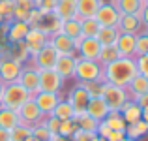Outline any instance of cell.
Listing matches in <instances>:
<instances>
[{
  "label": "cell",
  "instance_id": "6da1fadb",
  "mask_svg": "<svg viewBox=\"0 0 148 141\" xmlns=\"http://www.w3.org/2000/svg\"><path fill=\"white\" fill-rule=\"evenodd\" d=\"M135 75H137L135 57H118L116 60L105 64L103 72H101L103 83L118 85V87H127Z\"/></svg>",
  "mask_w": 148,
  "mask_h": 141
},
{
  "label": "cell",
  "instance_id": "7a4b0ae2",
  "mask_svg": "<svg viewBox=\"0 0 148 141\" xmlns=\"http://www.w3.org/2000/svg\"><path fill=\"white\" fill-rule=\"evenodd\" d=\"M101 72H103V66L98 60H90V58H81L77 57L75 62V75L73 79L77 83H84V81H96L101 79ZM103 81V79H101Z\"/></svg>",
  "mask_w": 148,
  "mask_h": 141
},
{
  "label": "cell",
  "instance_id": "3957f363",
  "mask_svg": "<svg viewBox=\"0 0 148 141\" xmlns=\"http://www.w3.org/2000/svg\"><path fill=\"white\" fill-rule=\"evenodd\" d=\"M30 94L21 87V85L15 81V83H6L4 85V91H2V98H0V105L4 107H10L17 111L26 100H30Z\"/></svg>",
  "mask_w": 148,
  "mask_h": 141
},
{
  "label": "cell",
  "instance_id": "277c9868",
  "mask_svg": "<svg viewBox=\"0 0 148 141\" xmlns=\"http://www.w3.org/2000/svg\"><path fill=\"white\" fill-rule=\"evenodd\" d=\"M101 98L105 100L109 111H120L122 105L130 100V92H127L126 87H118V85H111V83H105V88H103V94Z\"/></svg>",
  "mask_w": 148,
  "mask_h": 141
},
{
  "label": "cell",
  "instance_id": "5b68a950",
  "mask_svg": "<svg viewBox=\"0 0 148 141\" xmlns=\"http://www.w3.org/2000/svg\"><path fill=\"white\" fill-rule=\"evenodd\" d=\"M58 57H60V55L56 53V49L51 44H47V45L41 47L36 55H30L28 62L36 70H53L54 64H56V60H58Z\"/></svg>",
  "mask_w": 148,
  "mask_h": 141
},
{
  "label": "cell",
  "instance_id": "8992f818",
  "mask_svg": "<svg viewBox=\"0 0 148 141\" xmlns=\"http://www.w3.org/2000/svg\"><path fill=\"white\" fill-rule=\"evenodd\" d=\"M17 83L21 85L30 96L36 94L38 91H40V70H36L30 62L23 64L21 73H19V77H17Z\"/></svg>",
  "mask_w": 148,
  "mask_h": 141
},
{
  "label": "cell",
  "instance_id": "52a82bcc",
  "mask_svg": "<svg viewBox=\"0 0 148 141\" xmlns=\"http://www.w3.org/2000/svg\"><path fill=\"white\" fill-rule=\"evenodd\" d=\"M66 100H68L69 105L73 107V113H75V115H73V119H75V117L86 113V107H88V102H90V96H88V92L84 91V88L81 87L79 83H77L75 87L69 88L68 98H66Z\"/></svg>",
  "mask_w": 148,
  "mask_h": 141
},
{
  "label": "cell",
  "instance_id": "ba28073f",
  "mask_svg": "<svg viewBox=\"0 0 148 141\" xmlns=\"http://www.w3.org/2000/svg\"><path fill=\"white\" fill-rule=\"evenodd\" d=\"M17 113H19V119H21V124H25V126H34V124L41 122L43 117H45L43 113L40 111V107L34 104L32 98L26 100L25 104L17 109Z\"/></svg>",
  "mask_w": 148,
  "mask_h": 141
},
{
  "label": "cell",
  "instance_id": "9c48e42d",
  "mask_svg": "<svg viewBox=\"0 0 148 141\" xmlns=\"http://www.w3.org/2000/svg\"><path fill=\"white\" fill-rule=\"evenodd\" d=\"M66 81L54 70H40V91L45 92H62Z\"/></svg>",
  "mask_w": 148,
  "mask_h": 141
},
{
  "label": "cell",
  "instance_id": "30bf717a",
  "mask_svg": "<svg viewBox=\"0 0 148 141\" xmlns=\"http://www.w3.org/2000/svg\"><path fill=\"white\" fill-rule=\"evenodd\" d=\"M34 104L40 107V111L43 115H51L53 109L56 107V104L62 100V92H45V91H38L36 94H32Z\"/></svg>",
  "mask_w": 148,
  "mask_h": 141
},
{
  "label": "cell",
  "instance_id": "8fae6325",
  "mask_svg": "<svg viewBox=\"0 0 148 141\" xmlns=\"http://www.w3.org/2000/svg\"><path fill=\"white\" fill-rule=\"evenodd\" d=\"M94 19L99 23V26H116L118 25V19H120V11L116 10L112 4L109 2H101L98 11H96Z\"/></svg>",
  "mask_w": 148,
  "mask_h": 141
},
{
  "label": "cell",
  "instance_id": "7c38bea8",
  "mask_svg": "<svg viewBox=\"0 0 148 141\" xmlns=\"http://www.w3.org/2000/svg\"><path fill=\"white\" fill-rule=\"evenodd\" d=\"M77 44V57L81 58H90V60H98V55L101 49V44L96 38H77L75 40Z\"/></svg>",
  "mask_w": 148,
  "mask_h": 141
},
{
  "label": "cell",
  "instance_id": "4fadbf2b",
  "mask_svg": "<svg viewBox=\"0 0 148 141\" xmlns=\"http://www.w3.org/2000/svg\"><path fill=\"white\" fill-rule=\"evenodd\" d=\"M34 26H36V28H40L45 36H53V34L60 32L62 21L56 17V13H54V11H41L40 19H38V23Z\"/></svg>",
  "mask_w": 148,
  "mask_h": 141
},
{
  "label": "cell",
  "instance_id": "5bb4252c",
  "mask_svg": "<svg viewBox=\"0 0 148 141\" xmlns=\"http://www.w3.org/2000/svg\"><path fill=\"white\" fill-rule=\"evenodd\" d=\"M49 44L56 49L58 55H77V44L64 32H56L49 36Z\"/></svg>",
  "mask_w": 148,
  "mask_h": 141
},
{
  "label": "cell",
  "instance_id": "9a60e30c",
  "mask_svg": "<svg viewBox=\"0 0 148 141\" xmlns=\"http://www.w3.org/2000/svg\"><path fill=\"white\" fill-rule=\"evenodd\" d=\"M116 28L124 34H139L141 30H145V25L137 13H120Z\"/></svg>",
  "mask_w": 148,
  "mask_h": 141
},
{
  "label": "cell",
  "instance_id": "2e32d148",
  "mask_svg": "<svg viewBox=\"0 0 148 141\" xmlns=\"http://www.w3.org/2000/svg\"><path fill=\"white\" fill-rule=\"evenodd\" d=\"M21 68L23 64H19L17 60L10 57H2L0 58V79L4 83H15L19 73H21Z\"/></svg>",
  "mask_w": 148,
  "mask_h": 141
},
{
  "label": "cell",
  "instance_id": "e0dca14e",
  "mask_svg": "<svg viewBox=\"0 0 148 141\" xmlns=\"http://www.w3.org/2000/svg\"><path fill=\"white\" fill-rule=\"evenodd\" d=\"M75 62H77V55H60L53 70L64 81L73 79V75H75Z\"/></svg>",
  "mask_w": 148,
  "mask_h": 141
},
{
  "label": "cell",
  "instance_id": "ac0fdd59",
  "mask_svg": "<svg viewBox=\"0 0 148 141\" xmlns=\"http://www.w3.org/2000/svg\"><path fill=\"white\" fill-rule=\"evenodd\" d=\"M23 41H25V45H26V49H28L30 55H36L43 45L49 44V36H45V34L41 32L40 28H36V26H30V30L26 32V36H25Z\"/></svg>",
  "mask_w": 148,
  "mask_h": 141
},
{
  "label": "cell",
  "instance_id": "d6986e66",
  "mask_svg": "<svg viewBox=\"0 0 148 141\" xmlns=\"http://www.w3.org/2000/svg\"><path fill=\"white\" fill-rule=\"evenodd\" d=\"M28 30H30V25H26L25 21H15V19H13V21H10V26H8V32H6L8 44L23 41Z\"/></svg>",
  "mask_w": 148,
  "mask_h": 141
},
{
  "label": "cell",
  "instance_id": "ffe728a7",
  "mask_svg": "<svg viewBox=\"0 0 148 141\" xmlns=\"http://www.w3.org/2000/svg\"><path fill=\"white\" fill-rule=\"evenodd\" d=\"M54 13L60 21H68V19L77 17V0H58L54 6Z\"/></svg>",
  "mask_w": 148,
  "mask_h": 141
},
{
  "label": "cell",
  "instance_id": "44dd1931",
  "mask_svg": "<svg viewBox=\"0 0 148 141\" xmlns=\"http://www.w3.org/2000/svg\"><path fill=\"white\" fill-rule=\"evenodd\" d=\"M135 36L137 34H124L120 32L118 40H116V49H118L120 57H135Z\"/></svg>",
  "mask_w": 148,
  "mask_h": 141
},
{
  "label": "cell",
  "instance_id": "7402d4cb",
  "mask_svg": "<svg viewBox=\"0 0 148 141\" xmlns=\"http://www.w3.org/2000/svg\"><path fill=\"white\" fill-rule=\"evenodd\" d=\"M141 113H143V107L133 100V98H130V100H127L126 104L122 105V109H120V115L124 117L126 124H130V122H137V120L141 119Z\"/></svg>",
  "mask_w": 148,
  "mask_h": 141
},
{
  "label": "cell",
  "instance_id": "603a6c76",
  "mask_svg": "<svg viewBox=\"0 0 148 141\" xmlns=\"http://www.w3.org/2000/svg\"><path fill=\"white\" fill-rule=\"evenodd\" d=\"M8 57L17 60L19 64H26L30 60V53L26 49L25 41H13V44H8Z\"/></svg>",
  "mask_w": 148,
  "mask_h": 141
},
{
  "label": "cell",
  "instance_id": "cb8c5ba5",
  "mask_svg": "<svg viewBox=\"0 0 148 141\" xmlns=\"http://www.w3.org/2000/svg\"><path fill=\"white\" fill-rule=\"evenodd\" d=\"M17 124H21L19 113L15 111V109H10V107L0 105V128H4V130H11V128H15Z\"/></svg>",
  "mask_w": 148,
  "mask_h": 141
},
{
  "label": "cell",
  "instance_id": "d4e9b609",
  "mask_svg": "<svg viewBox=\"0 0 148 141\" xmlns=\"http://www.w3.org/2000/svg\"><path fill=\"white\" fill-rule=\"evenodd\" d=\"M86 113L90 117H94L96 120H103L105 117H107V113H109V107H107V104H105L103 98H90Z\"/></svg>",
  "mask_w": 148,
  "mask_h": 141
},
{
  "label": "cell",
  "instance_id": "484cf974",
  "mask_svg": "<svg viewBox=\"0 0 148 141\" xmlns=\"http://www.w3.org/2000/svg\"><path fill=\"white\" fill-rule=\"evenodd\" d=\"M101 2L103 0H77V17L79 19L94 17Z\"/></svg>",
  "mask_w": 148,
  "mask_h": 141
},
{
  "label": "cell",
  "instance_id": "4316f807",
  "mask_svg": "<svg viewBox=\"0 0 148 141\" xmlns=\"http://www.w3.org/2000/svg\"><path fill=\"white\" fill-rule=\"evenodd\" d=\"M127 92H130L131 98H137L141 96V94H145L148 91V77L141 75V73H137V75L133 77V79L130 81V85H127Z\"/></svg>",
  "mask_w": 148,
  "mask_h": 141
},
{
  "label": "cell",
  "instance_id": "83f0119b",
  "mask_svg": "<svg viewBox=\"0 0 148 141\" xmlns=\"http://www.w3.org/2000/svg\"><path fill=\"white\" fill-rule=\"evenodd\" d=\"M124 134H126V138H131V139H137V141H139L143 135L148 134V124H146L143 119H139L137 122L126 124V128H124Z\"/></svg>",
  "mask_w": 148,
  "mask_h": 141
},
{
  "label": "cell",
  "instance_id": "f1b7e54d",
  "mask_svg": "<svg viewBox=\"0 0 148 141\" xmlns=\"http://www.w3.org/2000/svg\"><path fill=\"white\" fill-rule=\"evenodd\" d=\"M118 36H120V30L116 26H101L99 32L96 34V40L101 45H111V44H116Z\"/></svg>",
  "mask_w": 148,
  "mask_h": 141
},
{
  "label": "cell",
  "instance_id": "f546056e",
  "mask_svg": "<svg viewBox=\"0 0 148 141\" xmlns=\"http://www.w3.org/2000/svg\"><path fill=\"white\" fill-rule=\"evenodd\" d=\"M34 8L32 0H15V8H13V19L15 21H25L28 19L30 10Z\"/></svg>",
  "mask_w": 148,
  "mask_h": 141
},
{
  "label": "cell",
  "instance_id": "4dcf8cb0",
  "mask_svg": "<svg viewBox=\"0 0 148 141\" xmlns=\"http://www.w3.org/2000/svg\"><path fill=\"white\" fill-rule=\"evenodd\" d=\"M60 32H64L66 36H69L71 40H77V38H81V19H79V17H75V19H68V21H62Z\"/></svg>",
  "mask_w": 148,
  "mask_h": 141
},
{
  "label": "cell",
  "instance_id": "1f68e13d",
  "mask_svg": "<svg viewBox=\"0 0 148 141\" xmlns=\"http://www.w3.org/2000/svg\"><path fill=\"white\" fill-rule=\"evenodd\" d=\"M51 115H54L58 120H68V119H73V115H75V113H73V107L69 105V102L66 100V98H62V100L56 104V107L53 109V113H51Z\"/></svg>",
  "mask_w": 148,
  "mask_h": 141
},
{
  "label": "cell",
  "instance_id": "d6a6232c",
  "mask_svg": "<svg viewBox=\"0 0 148 141\" xmlns=\"http://www.w3.org/2000/svg\"><path fill=\"white\" fill-rule=\"evenodd\" d=\"M118 57H120V53H118V49H116L114 44H111V45H101L99 55H98V62H99L101 66H105V64H109V62L116 60Z\"/></svg>",
  "mask_w": 148,
  "mask_h": 141
},
{
  "label": "cell",
  "instance_id": "836d02e7",
  "mask_svg": "<svg viewBox=\"0 0 148 141\" xmlns=\"http://www.w3.org/2000/svg\"><path fill=\"white\" fill-rule=\"evenodd\" d=\"M99 23L96 21L94 17H88V19H81V36L84 38H96V34L99 32Z\"/></svg>",
  "mask_w": 148,
  "mask_h": 141
},
{
  "label": "cell",
  "instance_id": "e575fe53",
  "mask_svg": "<svg viewBox=\"0 0 148 141\" xmlns=\"http://www.w3.org/2000/svg\"><path fill=\"white\" fill-rule=\"evenodd\" d=\"M77 120V126H79V130H84V132H92V134H96V128H98V122L99 120H96L94 117H90L88 113H83V115L75 117Z\"/></svg>",
  "mask_w": 148,
  "mask_h": 141
},
{
  "label": "cell",
  "instance_id": "d590c367",
  "mask_svg": "<svg viewBox=\"0 0 148 141\" xmlns=\"http://www.w3.org/2000/svg\"><path fill=\"white\" fill-rule=\"evenodd\" d=\"M84 91L88 92L90 98H101L103 94V88H105V83L101 79H96V81H84V83H79Z\"/></svg>",
  "mask_w": 148,
  "mask_h": 141
},
{
  "label": "cell",
  "instance_id": "8d00e7d4",
  "mask_svg": "<svg viewBox=\"0 0 148 141\" xmlns=\"http://www.w3.org/2000/svg\"><path fill=\"white\" fill-rule=\"evenodd\" d=\"M146 4V0H118L120 13H139V10Z\"/></svg>",
  "mask_w": 148,
  "mask_h": 141
},
{
  "label": "cell",
  "instance_id": "74e56055",
  "mask_svg": "<svg viewBox=\"0 0 148 141\" xmlns=\"http://www.w3.org/2000/svg\"><path fill=\"white\" fill-rule=\"evenodd\" d=\"M103 120L107 122V126L111 128V130H124V128H126V120L120 115V111H109Z\"/></svg>",
  "mask_w": 148,
  "mask_h": 141
},
{
  "label": "cell",
  "instance_id": "f35d334b",
  "mask_svg": "<svg viewBox=\"0 0 148 141\" xmlns=\"http://www.w3.org/2000/svg\"><path fill=\"white\" fill-rule=\"evenodd\" d=\"M11 141H25L28 135H32V126H25V124H17L15 128L10 130Z\"/></svg>",
  "mask_w": 148,
  "mask_h": 141
},
{
  "label": "cell",
  "instance_id": "ab89813d",
  "mask_svg": "<svg viewBox=\"0 0 148 141\" xmlns=\"http://www.w3.org/2000/svg\"><path fill=\"white\" fill-rule=\"evenodd\" d=\"M137 55H148V32L141 30L135 36V57Z\"/></svg>",
  "mask_w": 148,
  "mask_h": 141
},
{
  "label": "cell",
  "instance_id": "60d3db41",
  "mask_svg": "<svg viewBox=\"0 0 148 141\" xmlns=\"http://www.w3.org/2000/svg\"><path fill=\"white\" fill-rule=\"evenodd\" d=\"M15 0H0V21H13Z\"/></svg>",
  "mask_w": 148,
  "mask_h": 141
},
{
  "label": "cell",
  "instance_id": "b9f144b4",
  "mask_svg": "<svg viewBox=\"0 0 148 141\" xmlns=\"http://www.w3.org/2000/svg\"><path fill=\"white\" fill-rule=\"evenodd\" d=\"M79 130L77 126V120L75 119H68V120H60V128H58V134L66 135V138H71L75 132Z\"/></svg>",
  "mask_w": 148,
  "mask_h": 141
},
{
  "label": "cell",
  "instance_id": "7bdbcfd3",
  "mask_svg": "<svg viewBox=\"0 0 148 141\" xmlns=\"http://www.w3.org/2000/svg\"><path fill=\"white\" fill-rule=\"evenodd\" d=\"M51 135H53V134H51L49 128L43 124V120L32 126V138H34V139H38V141H49Z\"/></svg>",
  "mask_w": 148,
  "mask_h": 141
},
{
  "label": "cell",
  "instance_id": "ee69618b",
  "mask_svg": "<svg viewBox=\"0 0 148 141\" xmlns=\"http://www.w3.org/2000/svg\"><path fill=\"white\" fill-rule=\"evenodd\" d=\"M135 66H137V73L148 77V55H137L135 57Z\"/></svg>",
  "mask_w": 148,
  "mask_h": 141
},
{
  "label": "cell",
  "instance_id": "f6af8a7d",
  "mask_svg": "<svg viewBox=\"0 0 148 141\" xmlns=\"http://www.w3.org/2000/svg\"><path fill=\"white\" fill-rule=\"evenodd\" d=\"M56 2L58 0H32L34 8L40 10V11H53L54 6H56Z\"/></svg>",
  "mask_w": 148,
  "mask_h": 141
},
{
  "label": "cell",
  "instance_id": "bcb514c9",
  "mask_svg": "<svg viewBox=\"0 0 148 141\" xmlns=\"http://www.w3.org/2000/svg\"><path fill=\"white\" fill-rule=\"evenodd\" d=\"M43 124L49 128L51 134H58V128H60V120H58L54 115H45V117H43Z\"/></svg>",
  "mask_w": 148,
  "mask_h": 141
},
{
  "label": "cell",
  "instance_id": "7dc6e473",
  "mask_svg": "<svg viewBox=\"0 0 148 141\" xmlns=\"http://www.w3.org/2000/svg\"><path fill=\"white\" fill-rule=\"evenodd\" d=\"M109 134H111V128L107 126V122H105V120H99V122H98V128H96V135L107 139Z\"/></svg>",
  "mask_w": 148,
  "mask_h": 141
},
{
  "label": "cell",
  "instance_id": "c3c4849f",
  "mask_svg": "<svg viewBox=\"0 0 148 141\" xmlns=\"http://www.w3.org/2000/svg\"><path fill=\"white\" fill-rule=\"evenodd\" d=\"M92 135H96V134H92V132H84V130H77L75 134L71 135V139L73 141H90Z\"/></svg>",
  "mask_w": 148,
  "mask_h": 141
},
{
  "label": "cell",
  "instance_id": "681fc988",
  "mask_svg": "<svg viewBox=\"0 0 148 141\" xmlns=\"http://www.w3.org/2000/svg\"><path fill=\"white\" fill-rule=\"evenodd\" d=\"M124 138H126L124 130H111V134L107 135V141H122Z\"/></svg>",
  "mask_w": 148,
  "mask_h": 141
},
{
  "label": "cell",
  "instance_id": "f907efd6",
  "mask_svg": "<svg viewBox=\"0 0 148 141\" xmlns=\"http://www.w3.org/2000/svg\"><path fill=\"white\" fill-rule=\"evenodd\" d=\"M139 17H141V21H143V25L145 26H148V2L146 4H143V8L139 10Z\"/></svg>",
  "mask_w": 148,
  "mask_h": 141
},
{
  "label": "cell",
  "instance_id": "816d5d0a",
  "mask_svg": "<svg viewBox=\"0 0 148 141\" xmlns=\"http://www.w3.org/2000/svg\"><path fill=\"white\" fill-rule=\"evenodd\" d=\"M135 102H137L139 105H141L143 109H148V91L145 94H141V96H137V98H133Z\"/></svg>",
  "mask_w": 148,
  "mask_h": 141
},
{
  "label": "cell",
  "instance_id": "f5cc1de1",
  "mask_svg": "<svg viewBox=\"0 0 148 141\" xmlns=\"http://www.w3.org/2000/svg\"><path fill=\"white\" fill-rule=\"evenodd\" d=\"M0 141H11L10 130H4V128H0Z\"/></svg>",
  "mask_w": 148,
  "mask_h": 141
},
{
  "label": "cell",
  "instance_id": "db71d44e",
  "mask_svg": "<svg viewBox=\"0 0 148 141\" xmlns=\"http://www.w3.org/2000/svg\"><path fill=\"white\" fill-rule=\"evenodd\" d=\"M49 141H73L71 138H66V135H60V134H53Z\"/></svg>",
  "mask_w": 148,
  "mask_h": 141
},
{
  "label": "cell",
  "instance_id": "11a10c76",
  "mask_svg": "<svg viewBox=\"0 0 148 141\" xmlns=\"http://www.w3.org/2000/svg\"><path fill=\"white\" fill-rule=\"evenodd\" d=\"M141 119L145 120V122L148 124V109H143V113H141Z\"/></svg>",
  "mask_w": 148,
  "mask_h": 141
},
{
  "label": "cell",
  "instance_id": "9f6ffc18",
  "mask_svg": "<svg viewBox=\"0 0 148 141\" xmlns=\"http://www.w3.org/2000/svg\"><path fill=\"white\" fill-rule=\"evenodd\" d=\"M90 141H107V139H105V138H99V135H92Z\"/></svg>",
  "mask_w": 148,
  "mask_h": 141
},
{
  "label": "cell",
  "instance_id": "6f0895ef",
  "mask_svg": "<svg viewBox=\"0 0 148 141\" xmlns=\"http://www.w3.org/2000/svg\"><path fill=\"white\" fill-rule=\"evenodd\" d=\"M4 85H6V83H4V81L0 79V98H2V91H4Z\"/></svg>",
  "mask_w": 148,
  "mask_h": 141
},
{
  "label": "cell",
  "instance_id": "680465c9",
  "mask_svg": "<svg viewBox=\"0 0 148 141\" xmlns=\"http://www.w3.org/2000/svg\"><path fill=\"white\" fill-rule=\"evenodd\" d=\"M122 141H137V139H131V138H124Z\"/></svg>",
  "mask_w": 148,
  "mask_h": 141
},
{
  "label": "cell",
  "instance_id": "91938a15",
  "mask_svg": "<svg viewBox=\"0 0 148 141\" xmlns=\"http://www.w3.org/2000/svg\"><path fill=\"white\" fill-rule=\"evenodd\" d=\"M145 30H146V32H148V26H145Z\"/></svg>",
  "mask_w": 148,
  "mask_h": 141
},
{
  "label": "cell",
  "instance_id": "94428289",
  "mask_svg": "<svg viewBox=\"0 0 148 141\" xmlns=\"http://www.w3.org/2000/svg\"><path fill=\"white\" fill-rule=\"evenodd\" d=\"M34 141H38V139H34Z\"/></svg>",
  "mask_w": 148,
  "mask_h": 141
},
{
  "label": "cell",
  "instance_id": "6125c7cd",
  "mask_svg": "<svg viewBox=\"0 0 148 141\" xmlns=\"http://www.w3.org/2000/svg\"><path fill=\"white\" fill-rule=\"evenodd\" d=\"M0 23H2V21H0Z\"/></svg>",
  "mask_w": 148,
  "mask_h": 141
},
{
  "label": "cell",
  "instance_id": "be15d7a7",
  "mask_svg": "<svg viewBox=\"0 0 148 141\" xmlns=\"http://www.w3.org/2000/svg\"><path fill=\"white\" fill-rule=\"evenodd\" d=\"M146 2H148V0H146Z\"/></svg>",
  "mask_w": 148,
  "mask_h": 141
}]
</instances>
